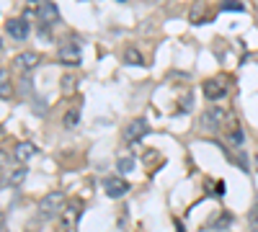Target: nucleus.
I'll return each mask as SVG.
<instances>
[{"label": "nucleus", "instance_id": "2eb2a0df", "mask_svg": "<svg viewBox=\"0 0 258 232\" xmlns=\"http://www.w3.org/2000/svg\"><path fill=\"white\" fill-rule=\"evenodd\" d=\"M124 62H127V65H142L145 57H142L140 49H134V46H127V49H124Z\"/></svg>", "mask_w": 258, "mask_h": 232}, {"label": "nucleus", "instance_id": "9b49d317", "mask_svg": "<svg viewBox=\"0 0 258 232\" xmlns=\"http://www.w3.org/2000/svg\"><path fill=\"white\" fill-rule=\"evenodd\" d=\"M13 155H16L18 163H28L34 155H39V147H36L34 142H18L16 150H13Z\"/></svg>", "mask_w": 258, "mask_h": 232}, {"label": "nucleus", "instance_id": "39448f33", "mask_svg": "<svg viewBox=\"0 0 258 232\" xmlns=\"http://www.w3.org/2000/svg\"><path fill=\"white\" fill-rule=\"evenodd\" d=\"M59 21V8L52 3V0H41L39 3V31H49L54 23Z\"/></svg>", "mask_w": 258, "mask_h": 232}, {"label": "nucleus", "instance_id": "393cba45", "mask_svg": "<svg viewBox=\"0 0 258 232\" xmlns=\"http://www.w3.org/2000/svg\"><path fill=\"white\" fill-rule=\"evenodd\" d=\"M3 225H5V217H3V212H0V230H3Z\"/></svg>", "mask_w": 258, "mask_h": 232}, {"label": "nucleus", "instance_id": "4be33fe9", "mask_svg": "<svg viewBox=\"0 0 258 232\" xmlns=\"http://www.w3.org/2000/svg\"><path fill=\"white\" fill-rule=\"evenodd\" d=\"M222 10H243V3H235V0H230V3H225Z\"/></svg>", "mask_w": 258, "mask_h": 232}, {"label": "nucleus", "instance_id": "a878e982", "mask_svg": "<svg viewBox=\"0 0 258 232\" xmlns=\"http://www.w3.org/2000/svg\"><path fill=\"white\" fill-rule=\"evenodd\" d=\"M121 3H124V0H121Z\"/></svg>", "mask_w": 258, "mask_h": 232}, {"label": "nucleus", "instance_id": "f8f14e48", "mask_svg": "<svg viewBox=\"0 0 258 232\" xmlns=\"http://www.w3.org/2000/svg\"><path fill=\"white\" fill-rule=\"evenodd\" d=\"M0 98H13V80L8 70H0Z\"/></svg>", "mask_w": 258, "mask_h": 232}, {"label": "nucleus", "instance_id": "423d86ee", "mask_svg": "<svg viewBox=\"0 0 258 232\" xmlns=\"http://www.w3.org/2000/svg\"><path fill=\"white\" fill-rule=\"evenodd\" d=\"M80 217H83V204H80V201H67L65 209H62V227H65V232L78 230Z\"/></svg>", "mask_w": 258, "mask_h": 232}, {"label": "nucleus", "instance_id": "f03ea898", "mask_svg": "<svg viewBox=\"0 0 258 232\" xmlns=\"http://www.w3.org/2000/svg\"><path fill=\"white\" fill-rule=\"evenodd\" d=\"M57 57H59V62L62 65H67V67H75V65H80V44L75 41L72 36L70 39H62V44L57 46Z\"/></svg>", "mask_w": 258, "mask_h": 232}, {"label": "nucleus", "instance_id": "9d476101", "mask_svg": "<svg viewBox=\"0 0 258 232\" xmlns=\"http://www.w3.org/2000/svg\"><path fill=\"white\" fill-rule=\"evenodd\" d=\"M103 191H106V196H109V199H121L129 191V183L124 178H109V181L103 183Z\"/></svg>", "mask_w": 258, "mask_h": 232}, {"label": "nucleus", "instance_id": "6ab92c4d", "mask_svg": "<svg viewBox=\"0 0 258 232\" xmlns=\"http://www.w3.org/2000/svg\"><path fill=\"white\" fill-rule=\"evenodd\" d=\"M248 225H251V230H253V232H258V204H253V207H251Z\"/></svg>", "mask_w": 258, "mask_h": 232}, {"label": "nucleus", "instance_id": "f257e3e1", "mask_svg": "<svg viewBox=\"0 0 258 232\" xmlns=\"http://www.w3.org/2000/svg\"><path fill=\"white\" fill-rule=\"evenodd\" d=\"M65 204H67L65 194H62V191H52V194H47V196L39 201V217H41V220H52V217L62 214Z\"/></svg>", "mask_w": 258, "mask_h": 232}, {"label": "nucleus", "instance_id": "dca6fc26", "mask_svg": "<svg viewBox=\"0 0 258 232\" xmlns=\"http://www.w3.org/2000/svg\"><path fill=\"white\" fill-rule=\"evenodd\" d=\"M116 168H119L121 176H127V173H132V170H134V160H132V158H119V160H116Z\"/></svg>", "mask_w": 258, "mask_h": 232}, {"label": "nucleus", "instance_id": "f3484780", "mask_svg": "<svg viewBox=\"0 0 258 232\" xmlns=\"http://www.w3.org/2000/svg\"><path fill=\"white\" fill-rule=\"evenodd\" d=\"M39 3H41V0H28V3H26V13H23V18H26V21L31 18L34 13H36V18H39Z\"/></svg>", "mask_w": 258, "mask_h": 232}, {"label": "nucleus", "instance_id": "4468645a", "mask_svg": "<svg viewBox=\"0 0 258 232\" xmlns=\"http://www.w3.org/2000/svg\"><path fill=\"white\" fill-rule=\"evenodd\" d=\"M227 142H230L233 147H240V145H243V129H240L238 121L230 124V132H227Z\"/></svg>", "mask_w": 258, "mask_h": 232}, {"label": "nucleus", "instance_id": "b1692460", "mask_svg": "<svg viewBox=\"0 0 258 232\" xmlns=\"http://www.w3.org/2000/svg\"><path fill=\"white\" fill-rule=\"evenodd\" d=\"M184 108H186V111H189V108H191V96H186V98H181V111H184Z\"/></svg>", "mask_w": 258, "mask_h": 232}, {"label": "nucleus", "instance_id": "a211bd4d", "mask_svg": "<svg viewBox=\"0 0 258 232\" xmlns=\"http://www.w3.org/2000/svg\"><path fill=\"white\" fill-rule=\"evenodd\" d=\"M78 119H80V114L75 111V108H70V111L65 114V127H67V129H72V127H78Z\"/></svg>", "mask_w": 258, "mask_h": 232}, {"label": "nucleus", "instance_id": "6e6552de", "mask_svg": "<svg viewBox=\"0 0 258 232\" xmlns=\"http://www.w3.org/2000/svg\"><path fill=\"white\" fill-rule=\"evenodd\" d=\"M5 31H8L10 39L23 41V39L28 36V31H31V26H28V21L23 18V15H18V18H8V21H5Z\"/></svg>", "mask_w": 258, "mask_h": 232}, {"label": "nucleus", "instance_id": "0eeeda50", "mask_svg": "<svg viewBox=\"0 0 258 232\" xmlns=\"http://www.w3.org/2000/svg\"><path fill=\"white\" fill-rule=\"evenodd\" d=\"M147 132H150V127H147L145 119H132L124 127V132H121V139H124L127 145H134V142H140V139H145Z\"/></svg>", "mask_w": 258, "mask_h": 232}, {"label": "nucleus", "instance_id": "ddd939ff", "mask_svg": "<svg viewBox=\"0 0 258 232\" xmlns=\"http://www.w3.org/2000/svg\"><path fill=\"white\" fill-rule=\"evenodd\" d=\"M23 178H26V165H18L16 170H10L5 176V186H21Z\"/></svg>", "mask_w": 258, "mask_h": 232}, {"label": "nucleus", "instance_id": "7ed1b4c3", "mask_svg": "<svg viewBox=\"0 0 258 232\" xmlns=\"http://www.w3.org/2000/svg\"><path fill=\"white\" fill-rule=\"evenodd\" d=\"M204 96L209 101H220L227 96V90H230V77L225 75H217V77H209V80H204Z\"/></svg>", "mask_w": 258, "mask_h": 232}, {"label": "nucleus", "instance_id": "5701e85b", "mask_svg": "<svg viewBox=\"0 0 258 232\" xmlns=\"http://www.w3.org/2000/svg\"><path fill=\"white\" fill-rule=\"evenodd\" d=\"M5 165H8V152L0 150V170H5Z\"/></svg>", "mask_w": 258, "mask_h": 232}, {"label": "nucleus", "instance_id": "412c9836", "mask_svg": "<svg viewBox=\"0 0 258 232\" xmlns=\"http://www.w3.org/2000/svg\"><path fill=\"white\" fill-rule=\"evenodd\" d=\"M62 80H65V83H62V90H65V93H72V90H75V77L67 75V77H62Z\"/></svg>", "mask_w": 258, "mask_h": 232}, {"label": "nucleus", "instance_id": "1a4fd4ad", "mask_svg": "<svg viewBox=\"0 0 258 232\" xmlns=\"http://www.w3.org/2000/svg\"><path fill=\"white\" fill-rule=\"evenodd\" d=\"M39 62H41V57H39L36 52H21V54L13 57V65H16L21 72H31V70H36Z\"/></svg>", "mask_w": 258, "mask_h": 232}, {"label": "nucleus", "instance_id": "20e7f679", "mask_svg": "<svg viewBox=\"0 0 258 232\" xmlns=\"http://www.w3.org/2000/svg\"><path fill=\"white\" fill-rule=\"evenodd\" d=\"M225 121H227V108L225 106H209L204 111V116H202V124H204L207 132H217Z\"/></svg>", "mask_w": 258, "mask_h": 232}, {"label": "nucleus", "instance_id": "aec40b11", "mask_svg": "<svg viewBox=\"0 0 258 232\" xmlns=\"http://www.w3.org/2000/svg\"><path fill=\"white\" fill-rule=\"evenodd\" d=\"M230 225H233V214H227V212H225V214L220 217V220H217V225L212 227V230H225V227H230Z\"/></svg>", "mask_w": 258, "mask_h": 232}]
</instances>
